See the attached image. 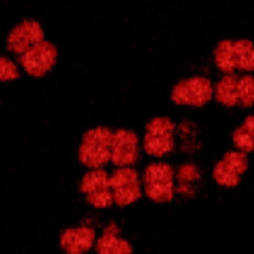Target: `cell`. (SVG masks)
<instances>
[{"mask_svg":"<svg viewBox=\"0 0 254 254\" xmlns=\"http://www.w3.org/2000/svg\"><path fill=\"white\" fill-rule=\"evenodd\" d=\"M113 130L107 127H97L87 130L78 146V160L86 168L103 169L111 161Z\"/></svg>","mask_w":254,"mask_h":254,"instance_id":"6da1fadb","label":"cell"},{"mask_svg":"<svg viewBox=\"0 0 254 254\" xmlns=\"http://www.w3.org/2000/svg\"><path fill=\"white\" fill-rule=\"evenodd\" d=\"M213 61L226 74H232L236 69L254 71V45L248 40H223L213 51Z\"/></svg>","mask_w":254,"mask_h":254,"instance_id":"7a4b0ae2","label":"cell"},{"mask_svg":"<svg viewBox=\"0 0 254 254\" xmlns=\"http://www.w3.org/2000/svg\"><path fill=\"white\" fill-rule=\"evenodd\" d=\"M174 179L175 170L170 164H150L143 173V188L145 195L154 202H170L175 195Z\"/></svg>","mask_w":254,"mask_h":254,"instance_id":"3957f363","label":"cell"},{"mask_svg":"<svg viewBox=\"0 0 254 254\" xmlns=\"http://www.w3.org/2000/svg\"><path fill=\"white\" fill-rule=\"evenodd\" d=\"M175 123L168 117L153 118L145 128L143 148L148 155L163 158L175 148Z\"/></svg>","mask_w":254,"mask_h":254,"instance_id":"277c9868","label":"cell"},{"mask_svg":"<svg viewBox=\"0 0 254 254\" xmlns=\"http://www.w3.org/2000/svg\"><path fill=\"white\" fill-rule=\"evenodd\" d=\"M212 82L206 77L196 76L179 81L171 91V101L178 106L201 108L212 99Z\"/></svg>","mask_w":254,"mask_h":254,"instance_id":"5b68a950","label":"cell"},{"mask_svg":"<svg viewBox=\"0 0 254 254\" xmlns=\"http://www.w3.org/2000/svg\"><path fill=\"white\" fill-rule=\"evenodd\" d=\"M109 184L113 193L114 203L126 207L136 202L141 197V181L134 168H117L109 175Z\"/></svg>","mask_w":254,"mask_h":254,"instance_id":"8992f818","label":"cell"},{"mask_svg":"<svg viewBox=\"0 0 254 254\" xmlns=\"http://www.w3.org/2000/svg\"><path fill=\"white\" fill-rule=\"evenodd\" d=\"M79 191L87 202L96 208H108L114 203L109 184V174L104 169H93L86 173L79 184Z\"/></svg>","mask_w":254,"mask_h":254,"instance_id":"52a82bcc","label":"cell"},{"mask_svg":"<svg viewBox=\"0 0 254 254\" xmlns=\"http://www.w3.org/2000/svg\"><path fill=\"white\" fill-rule=\"evenodd\" d=\"M57 47L52 42L41 41L20 55L19 62L29 76L41 78L57 64Z\"/></svg>","mask_w":254,"mask_h":254,"instance_id":"ba28073f","label":"cell"},{"mask_svg":"<svg viewBox=\"0 0 254 254\" xmlns=\"http://www.w3.org/2000/svg\"><path fill=\"white\" fill-rule=\"evenodd\" d=\"M139 159V138L130 129H117L113 131L111 161L117 168L133 166Z\"/></svg>","mask_w":254,"mask_h":254,"instance_id":"9c48e42d","label":"cell"},{"mask_svg":"<svg viewBox=\"0 0 254 254\" xmlns=\"http://www.w3.org/2000/svg\"><path fill=\"white\" fill-rule=\"evenodd\" d=\"M248 159L242 151H230L213 168V179L225 188H235L240 184L241 175L247 171Z\"/></svg>","mask_w":254,"mask_h":254,"instance_id":"30bf717a","label":"cell"},{"mask_svg":"<svg viewBox=\"0 0 254 254\" xmlns=\"http://www.w3.org/2000/svg\"><path fill=\"white\" fill-rule=\"evenodd\" d=\"M45 32L35 20H25L17 25L7 37V49L16 55L24 54L35 45L44 41Z\"/></svg>","mask_w":254,"mask_h":254,"instance_id":"8fae6325","label":"cell"},{"mask_svg":"<svg viewBox=\"0 0 254 254\" xmlns=\"http://www.w3.org/2000/svg\"><path fill=\"white\" fill-rule=\"evenodd\" d=\"M96 242V231L88 226L67 228L61 233L60 246L66 254H84Z\"/></svg>","mask_w":254,"mask_h":254,"instance_id":"7c38bea8","label":"cell"},{"mask_svg":"<svg viewBox=\"0 0 254 254\" xmlns=\"http://www.w3.org/2000/svg\"><path fill=\"white\" fill-rule=\"evenodd\" d=\"M97 254H133V247L123 237L117 223L111 222L97 240Z\"/></svg>","mask_w":254,"mask_h":254,"instance_id":"4fadbf2b","label":"cell"},{"mask_svg":"<svg viewBox=\"0 0 254 254\" xmlns=\"http://www.w3.org/2000/svg\"><path fill=\"white\" fill-rule=\"evenodd\" d=\"M238 76L236 74H226L220 79L213 88L216 101L225 107L238 106V93H237Z\"/></svg>","mask_w":254,"mask_h":254,"instance_id":"5bb4252c","label":"cell"},{"mask_svg":"<svg viewBox=\"0 0 254 254\" xmlns=\"http://www.w3.org/2000/svg\"><path fill=\"white\" fill-rule=\"evenodd\" d=\"M238 106L243 108L254 104V78L252 76L238 77L237 82Z\"/></svg>","mask_w":254,"mask_h":254,"instance_id":"9a60e30c","label":"cell"},{"mask_svg":"<svg viewBox=\"0 0 254 254\" xmlns=\"http://www.w3.org/2000/svg\"><path fill=\"white\" fill-rule=\"evenodd\" d=\"M233 143L242 153L254 151V134L248 131L245 127H240L233 131Z\"/></svg>","mask_w":254,"mask_h":254,"instance_id":"2e32d148","label":"cell"},{"mask_svg":"<svg viewBox=\"0 0 254 254\" xmlns=\"http://www.w3.org/2000/svg\"><path fill=\"white\" fill-rule=\"evenodd\" d=\"M20 77L17 66L6 57H0V82L12 81Z\"/></svg>","mask_w":254,"mask_h":254,"instance_id":"e0dca14e","label":"cell"},{"mask_svg":"<svg viewBox=\"0 0 254 254\" xmlns=\"http://www.w3.org/2000/svg\"><path fill=\"white\" fill-rule=\"evenodd\" d=\"M242 127H245L248 131L254 134V116L247 117V119H246L245 123L242 124Z\"/></svg>","mask_w":254,"mask_h":254,"instance_id":"ac0fdd59","label":"cell"}]
</instances>
